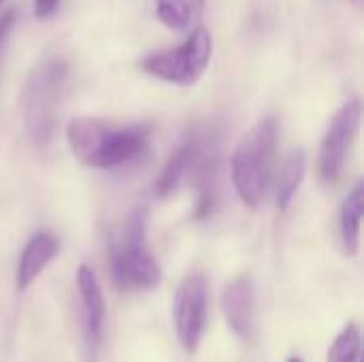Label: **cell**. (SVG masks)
<instances>
[{"label": "cell", "mask_w": 364, "mask_h": 362, "mask_svg": "<svg viewBox=\"0 0 364 362\" xmlns=\"http://www.w3.org/2000/svg\"><path fill=\"white\" fill-rule=\"evenodd\" d=\"M73 156L92 169H117L139 158L149 141L147 126H113L94 117H75L66 128Z\"/></svg>", "instance_id": "6da1fadb"}, {"label": "cell", "mask_w": 364, "mask_h": 362, "mask_svg": "<svg viewBox=\"0 0 364 362\" xmlns=\"http://www.w3.org/2000/svg\"><path fill=\"white\" fill-rule=\"evenodd\" d=\"M68 62L62 55L41 60L26 79L21 92V119L28 139L36 147L51 143L55 132V115L68 79Z\"/></svg>", "instance_id": "7a4b0ae2"}, {"label": "cell", "mask_w": 364, "mask_h": 362, "mask_svg": "<svg viewBox=\"0 0 364 362\" xmlns=\"http://www.w3.org/2000/svg\"><path fill=\"white\" fill-rule=\"evenodd\" d=\"M277 122L275 117L260 119L237 145L232 154V183L247 207H258L269 190L275 164Z\"/></svg>", "instance_id": "3957f363"}, {"label": "cell", "mask_w": 364, "mask_h": 362, "mask_svg": "<svg viewBox=\"0 0 364 362\" xmlns=\"http://www.w3.org/2000/svg\"><path fill=\"white\" fill-rule=\"evenodd\" d=\"M147 209L130 211L111 243L113 280L122 290H154L160 284V267L147 245Z\"/></svg>", "instance_id": "277c9868"}, {"label": "cell", "mask_w": 364, "mask_h": 362, "mask_svg": "<svg viewBox=\"0 0 364 362\" xmlns=\"http://www.w3.org/2000/svg\"><path fill=\"white\" fill-rule=\"evenodd\" d=\"M213 53V41L207 28L198 26L179 47L156 51L141 60V68L162 81L190 87L207 70Z\"/></svg>", "instance_id": "5b68a950"}, {"label": "cell", "mask_w": 364, "mask_h": 362, "mask_svg": "<svg viewBox=\"0 0 364 362\" xmlns=\"http://www.w3.org/2000/svg\"><path fill=\"white\" fill-rule=\"evenodd\" d=\"M209 318V284L203 273H190L175 292L173 324L181 348L194 354L207 329Z\"/></svg>", "instance_id": "8992f818"}, {"label": "cell", "mask_w": 364, "mask_h": 362, "mask_svg": "<svg viewBox=\"0 0 364 362\" xmlns=\"http://www.w3.org/2000/svg\"><path fill=\"white\" fill-rule=\"evenodd\" d=\"M360 119H363V102L350 100L346 102L331 119L322 143H320V175L324 181L333 183L339 179L346 158L350 154V147L358 134L360 128Z\"/></svg>", "instance_id": "52a82bcc"}, {"label": "cell", "mask_w": 364, "mask_h": 362, "mask_svg": "<svg viewBox=\"0 0 364 362\" xmlns=\"http://www.w3.org/2000/svg\"><path fill=\"white\" fill-rule=\"evenodd\" d=\"M222 312L230 329L243 341H254L256 303H254V284L247 275H239L226 284L222 292Z\"/></svg>", "instance_id": "ba28073f"}, {"label": "cell", "mask_w": 364, "mask_h": 362, "mask_svg": "<svg viewBox=\"0 0 364 362\" xmlns=\"http://www.w3.org/2000/svg\"><path fill=\"white\" fill-rule=\"evenodd\" d=\"M77 290L81 297L85 335L92 348H96L102 337V326H105V297H102V288L98 284L96 273L87 265H81L77 271Z\"/></svg>", "instance_id": "9c48e42d"}, {"label": "cell", "mask_w": 364, "mask_h": 362, "mask_svg": "<svg viewBox=\"0 0 364 362\" xmlns=\"http://www.w3.org/2000/svg\"><path fill=\"white\" fill-rule=\"evenodd\" d=\"M58 239L51 233H36L23 247L17 265V290H26L41 271L55 258Z\"/></svg>", "instance_id": "30bf717a"}, {"label": "cell", "mask_w": 364, "mask_h": 362, "mask_svg": "<svg viewBox=\"0 0 364 362\" xmlns=\"http://www.w3.org/2000/svg\"><path fill=\"white\" fill-rule=\"evenodd\" d=\"M364 213V183L358 181L352 192L346 196L343 207H341V218H339V230H341V243L343 250L354 256L358 252L360 243V222Z\"/></svg>", "instance_id": "8fae6325"}, {"label": "cell", "mask_w": 364, "mask_h": 362, "mask_svg": "<svg viewBox=\"0 0 364 362\" xmlns=\"http://www.w3.org/2000/svg\"><path fill=\"white\" fill-rule=\"evenodd\" d=\"M305 171H307V156L303 149L292 151L284 160L277 181H275V203L279 209H288V205L292 203L294 194L299 192V188L305 179Z\"/></svg>", "instance_id": "7c38bea8"}, {"label": "cell", "mask_w": 364, "mask_h": 362, "mask_svg": "<svg viewBox=\"0 0 364 362\" xmlns=\"http://www.w3.org/2000/svg\"><path fill=\"white\" fill-rule=\"evenodd\" d=\"M190 158H192V137L188 134L183 139V143L173 151V156L164 164L160 177L156 179V194L160 198L171 196L181 186V181L186 179L188 166H190Z\"/></svg>", "instance_id": "4fadbf2b"}, {"label": "cell", "mask_w": 364, "mask_h": 362, "mask_svg": "<svg viewBox=\"0 0 364 362\" xmlns=\"http://www.w3.org/2000/svg\"><path fill=\"white\" fill-rule=\"evenodd\" d=\"M205 11V0H156L158 19L171 30L190 28Z\"/></svg>", "instance_id": "5bb4252c"}, {"label": "cell", "mask_w": 364, "mask_h": 362, "mask_svg": "<svg viewBox=\"0 0 364 362\" xmlns=\"http://www.w3.org/2000/svg\"><path fill=\"white\" fill-rule=\"evenodd\" d=\"M360 356V331L356 322H350L333 341L328 362H358Z\"/></svg>", "instance_id": "9a60e30c"}, {"label": "cell", "mask_w": 364, "mask_h": 362, "mask_svg": "<svg viewBox=\"0 0 364 362\" xmlns=\"http://www.w3.org/2000/svg\"><path fill=\"white\" fill-rule=\"evenodd\" d=\"M60 0H34V15L38 19H47L55 13Z\"/></svg>", "instance_id": "2e32d148"}, {"label": "cell", "mask_w": 364, "mask_h": 362, "mask_svg": "<svg viewBox=\"0 0 364 362\" xmlns=\"http://www.w3.org/2000/svg\"><path fill=\"white\" fill-rule=\"evenodd\" d=\"M13 21H15V11L13 9H9L6 13H0V49H2V45H4V41H6V36H9L11 28H13Z\"/></svg>", "instance_id": "e0dca14e"}, {"label": "cell", "mask_w": 364, "mask_h": 362, "mask_svg": "<svg viewBox=\"0 0 364 362\" xmlns=\"http://www.w3.org/2000/svg\"><path fill=\"white\" fill-rule=\"evenodd\" d=\"M288 362H303L301 358H296V356H292V358H288Z\"/></svg>", "instance_id": "ac0fdd59"}, {"label": "cell", "mask_w": 364, "mask_h": 362, "mask_svg": "<svg viewBox=\"0 0 364 362\" xmlns=\"http://www.w3.org/2000/svg\"><path fill=\"white\" fill-rule=\"evenodd\" d=\"M2 2H4V0H0V4H2Z\"/></svg>", "instance_id": "d6986e66"}]
</instances>
